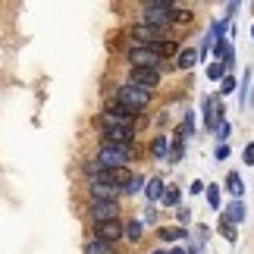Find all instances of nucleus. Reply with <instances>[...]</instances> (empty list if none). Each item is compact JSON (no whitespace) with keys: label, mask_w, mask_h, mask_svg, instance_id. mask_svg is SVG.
<instances>
[{"label":"nucleus","mask_w":254,"mask_h":254,"mask_svg":"<svg viewBox=\"0 0 254 254\" xmlns=\"http://www.w3.org/2000/svg\"><path fill=\"white\" fill-rule=\"evenodd\" d=\"M173 3L170 0H148L144 3V19H141V25H151V28H157V32H167V25L173 22Z\"/></svg>","instance_id":"f257e3e1"},{"label":"nucleus","mask_w":254,"mask_h":254,"mask_svg":"<svg viewBox=\"0 0 254 254\" xmlns=\"http://www.w3.org/2000/svg\"><path fill=\"white\" fill-rule=\"evenodd\" d=\"M135 123V113L129 110V107H123L120 101H110L104 107V113H101V126H104V132L107 129H123V126H132Z\"/></svg>","instance_id":"f03ea898"},{"label":"nucleus","mask_w":254,"mask_h":254,"mask_svg":"<svg viewBox=\"0 0 254 254\" xmlns=\"http://www.w3.org/2000/svg\"><path fill=\"white\" fill-rule=\"evenodd\" d=\"M116 101L123 107H129L132 113H141L144 107L151 104V91H144V88H135V85H123L120 91H116Z\"/></svg>","instance_id":"7ed1b4c3"},{"label":"nucleus","mask_w":254,"mask_h":254,"mask_svg":"<svg viewBox=\"0 0 254 254\" xmlns=\"http://www.w3.org/2000/svg\"><path fill=\"white\" fill-rule=\"evenodd\" d=\"M97 167L101 170H120L129 163V148H113V144H104L101 151H97Z\"/></svg>","instance_id":"20e7f679"},{"label":"nucleus","mask_w":254,"mask_h":254,"mask_svg":"<svg viewBox=\"0 0 254 254\" xmlns=\"http://www.w3.org/2000/svg\"><path fill=\"white\" fill-rule=\"evenodd\" d=\"M129 63H132V69H157L163 60L154 54V47H138L135 44L129 51Z\"/></svg>","instance_id":"39448f33"},{"label":"nucleus","mask_w":254,"mask_h":254,"mask_svg":"<svg viewBox=\"0 0 254 254\" xmlns=\"http://www.w3.org/2000/svg\"><path fill=\"white\" fill-rule=\"evenodd\" d=\"M129 35L135 38V41H138V47H154L157 41H163V38H167V32H157V28H151V25H132L129 28Z\"/></svg>","instance_id":"423d86ee"},{"label":"nucleus","mask_w":254,"mask_h":254,"mask_svg":"<svg viewBox=\"0 0 254 254\" xmlns=\"http://www.w3.org/2000/svg\"><path fill=\"white\" fill-rule=\"evenodd\" d=\"M129 85L144 88V91H151V94H154V88L160 85V69H132Z\"/></svg>","instance_id":"0eeeda50"},{"label":"nucleus","mask_w":254,"mask_h":254,"mask_svg":"<svg viewBox=\"0 0 254 254\" xmlns=\"http://www.w3.org/2000/svg\"><path fill=\"white\" fill-rule=\"evenodd\" d=\"M135 138V129L132 126H123V129H107L104 132V144H113V148H129Z\"/></svg>","instance_id":"6e6552de"},{"label":"nucleus","mask_w":254,"mask_h":254,"mask_svg":"<svg viewBox=\"0 0 254 254\" xmlns=\"http://www.w3.org/2000/svg\"><path fill=\"white\" fill-rule=\"evenodd\" d=\"M123 189L116 185H107V182H91V201H104V204H116Z\"/></svg>","instance_id":"1a4fd4ad"},{"label":"nucleus","mask_w":254,"mask_h":254,"mask_svg":"<svg viewBox=\"0 0 254 254\" xmlns=\"http://www.w3.org/2000/svg\"><path fill=\"white\" fill-rule=\"evenodd\" d=\"M116 213H120V204L91 201V217H94V226H97V223H110V220H116Z\"/></svg>","instance_id":"9d476101"},{"label":"nucleus","mask_w":254,"mask_h":254,"mask_svg":"<svg viewBox=\"0 0 254 254\" xmlns=\"http://www.w3.org/2000/svg\"><path fill=\"white\" fill-rule=\"evenodd\" d=\"M97 239L107 242V245H113V242L123 239V223L120 220H110V223H97Z\"/></svg>","instance_id":"9b49d317"},{"label":"nucleus","mask_w":254,"mask_h":254,"mask_svg":"<svg viewBox=\"0 0 254 254\" xmlns=\"http://www.w3.org/2000/svg\"><path fill=\"white\" fill-rule=\"evenodd\" d=\"M245 220V204L242 201H232L226 210H223V223H229V226H239V223Z\"/></svg>","instance_id":"f8f14e48"},{"label":"nucleus","mask_w":254,"mask_h":254,"mask_svg":"<svg viewBox=\"0 0 254 254\" xmlns=\"http://www.w3.org/2000/svg\"><path fill=\"white\" fill-rule=\"evenodd\" d=\"M154 54H157L160 60H167V57H176V54H179V41H176V38H163V41L154 44Z\"/></svg>","instance_id":"ddd939ff"},{"label":"nucleus","mask_w":254,"mask_h":254,"mask_svg":"<svg viewBox=\"0 0 254 254\" xmlns=\"http://www.w3.org/2000/svg\"><path fill=\"white\" fill-rule=\"evenodd\" d=\"M163 189H167V182H163L160 176H151V179H148V185H144V194H148V201H160Z\"/></svg>","instance_id":"4468645a"},{"label":"nucleus","mask_w":254,"mask_h":254,"mask_svg":"<svg viewBox=\"0 0 254 254\" xmlns=\"http://www.w3.org/2000/svg\"><path fill=\"white\" fill-rule=\"evenodd\" d=\"M194 63H201L194 47H185V51H179V57H176V66H179V69H191Z\"/></svg>","instance_id":"2eb2a0df"},{"label":"nucleus","mask_w":254,"mask_h":254,"mask_svg":"<svg viewBox=\"0 0 254 254\" xmlns=\"http://www.w3.org/2000/svg\"><path fill=\"white\" fill-rule=\"evenodd\" d=\"M189 232H185L182 226H160L157 229V239L160 242H179V239H185Z\"/></svg>","instance_id":"dca6fc26"},{"label":"nucleus","mask_w":254,"mask_h":254,"mask_svg":"<svg viewBox=\"0 0 254 254\" xmlns=\"http://www.w3.org/2000/svg\"><path fill=\"white\" fill-rule=\"evenodd\" d=\"M226 191L232 194V198H242V194H245V182H242L239 173H229L226 176Z\"/></svg>","instance_id":"f3484780"},{"label":"nucleus","mask_w":254,"mask_h":254,"mask_svg":"<svg viewBox=\"0 0 254 254\" xmlns=\"http://www.w3.org/2000/svg\"><path fill=\"white\" fill-rule=\"evenodd\" d=\"M160 201L167 204V207H179V201H182V191L176 189V185H167V189H163V194H160Z\"/></svg>","instance_id":"a211bd4d"},{"label":"nucleus","mask_w":254,"mask_h":254,"mask_svg":"<svg viewBox=\"0 0 254 254\" xmlns=\"http://www.w3.org/2000/svg\"><path fill=\"white\" fill-rule=\"evenodd\" d=\"M173 22H176V25H191V22H194V13H191L189 6H176V9H173Z\"/></svg>","instance_id":"6ab92c4d"},{"label":"nucleus","mask_w":254,"mask_h":254,"mask_svg":"<svg viewBox=\"0 0 254 254\" xmlns=\"http://www.w3.org/2000/svg\"><path fill=\"white\" fill-rule=\"evenodd\" d=\"M123 236H126V242H141V223L138 220L126 223V226H123Z\"/></svg>","instance_id":"aec40b11"},{"label":"nucleus","mask_w":254,"mask_h":254,"mask_svg":"<svg viewBox=\"0 0 254 254\" xmlns=\"http://www.w3.org/2000/svg\"><path fill=\"white\" fill-rule=\"evenodd\" d=\"M85 254H113V245H107V242H101V239H91L85 245Z\"/></svg>","instance_id":"412c9836"},{"label":"nucleus","mask_w":254,"mask_h":254,"mask_svg":"<svg viewBox=\"0 0 254 254\" xmlns=\"http://www.w3.org/2000/svg\"><path fill=\"white\" fill-rule=\"evenodd\" d=\"M213 97H204V129H217V123H213Z\"/></svg>","instance_id":"4be33fe9"},{"label":"nucleus","mask_w":254,"mask_h":254,"mask_svg":"<svg viewBox=\"0 0 254 254\" xmlns=\"http://www.w3.org/2000/svg\"><path fill=\"white\" fill-rule=\"evenodd\" d=\"M167 151H170V141H167V135H157L151 144V154L154 157H167Z\"/></svg>","instance_id":"5701e85b"},{"label":"nucleus","mask_w":254,"mask_h":254,"mask_svg":"<svg viewBox=\"0 0 254 254\" xmlns=\"http://www.w3.org/2000/svg\"><path fill=\"white\" fill-rule=\"evenodd\" d=\"M223 75H229L226 69H223V63H210L207 66V79L210 82H223Z\"/></svg>","instance_id":"b1692460"},{"label":"nucleus","mask_w":254,"mask_h":254,"mask_svg":"<svg viewBox=\"0 0 254 254\" xmlns=\"http://www.w3.org/2000/svg\"><path fill=\"white\" fill-rule=\"evenodd\" d=\"M204 191H207V204L217 210L220 207V185H204Z\"/></svg>","instance_id":"393cba45"},{"label":"nucleus","mask_w":254,"mask_h":254,"mask_svg":"<svg viewBox=\"0 0 254 254\" xmlns=\"http://www.w3.org/2000/svg\"><path fill=\"white\" fill-rule=\"evenodd\" d=\"M182 154H185V144H182V141H173V148L167 151V157H170V163H179Z\"/></svg>","instance_id":"a878e982"},{"label":"nucleus","mask_w":254,"mask_h":254,"mask_svg":"<svg viewBox=\"0 0 254 254\" xmlns=\"http://www.w3.org/2000/svg\"><path fill=\"white\" fill-rule=\"evenodd\" d=\"M141 185H144V179H141V176H135V173H132V179L126 182V189H123V191H126V194H135V191H141Z\"/></svg>","instance_id":"bb28decb"},{"label":"nucleus","mask_w":254,"mask_h":254,"mask_svg":"<svg viewBox=\"0 0 254 254\" xmlns=\"http://www.w3.org/2000/svg\"><path fill=\"white\" fill-rule=\"evenodd\" d=\"M248 88H251V69L245 72V79H242V88H239V91H242L239 104H242V107H248Z\"/></svg>","instance_id":"cd10ccee"},{"label":"nucleus","mask_w":254,"mask_h":254,"mask_svg":"<svg viewBox=\"0 0 254 254\" xmlns=\"http://www.w3.org/2000/svg\"><path fill=\"white\" fill-rule=\"evenodd\" d=\"M220 232L226 236L229 245H236V226H229V223H223V220H220Z\"/></svg>","instance_id":"c85d7f7f"},{"label":"nucleus","mask_w":254,"mask_h":254,"mask_svg":"<svg viewBox=\"0 0 254 254\" xmlns=\"http://www.w3.org/2000/svg\"><path fill=\"white\" fill-rule=\"evenodd\" d=\"M213 157H217L220 163H223V160H229V144H223V141H220V144H217V151H213Z\"/></svg>","instance_id":"c756f323"},{"label":"nucleus","mask_w":254,"mask_h":254,"mask_svg":"<svg viewBox=\"0 0 254 254\" xmlns=\"http://www.w3.org/2000/svg\"><path fill=\"white\" fill-rule=\"evenodd\" d=\"M223 94H232L236 91V79H232V75H223V88H220Z\"/></svg>","instance_id":"7c9ffc66"},{"label":"nucleus","mask_w":254,"mask_h":254,"mask_svg":"<svg viewBox=\"0 0 254 254\" xmlns=\"http://www.w3.org/2000/svg\"><path fill=\"white\" fill-rule=\"evenodd\" d=\"M242 160H245L248 167H251V163H254V144H251V141L245 144V151H242Z\"/></svg>","instance_id":"2f4dec72"},{"label":"nucleus","mask_w":254,"mask_h":254,"mask_svg":"<svg viewBox=\"0 0 254 254\" xmlns=\"http://www.w3.org/2000/svg\"><path fill=\"white\" fill-rule=\"evenodd\" d=\"M176 217H179V226L185 229V226H189V220H191V210H185V207H179V213H176Z\"/></svg>","instance_id":"473e14b6"},{"label":"nucleus","mask_w":254,"mask_h":254,"mask_svg":"<svg viewBox=\"0 0 254 254\" xmlns=\"http://www.w3.org/2000/svg\"><path fill=\"white\" fill-rule=\"evenodd\" d=\"M141 223H148V226H151V223H157V210L148 207V210H144V217H141Z\"/></svg>","instance_id":"72a5a7b5"},{"label":"nucleus","mask_w":254,"mask_h":254,"mask_svg":"<svg viewBox=\"0 0 254 254\" xmlns=\"http://www.w3.org/2000/svg\"><path fill=\"white\" fill-rule=\"evenodd\" d=\"M229 132H232V129H229V123H220V126H217V135H220V138H226Z\"/></svg>","instance_id":"f704fd0d"},{"label":"nucleus","mask_w":254,"mask_h":254,"mask_svg":"<svg viewBox=\"0 0 254 254\" xmlns=\"http://www.w3.org/2000/svg\"><path fill=\"white\" fill-rule=\"evenodd\" d=\"M189 191H191V194H201V191H204V182H201V179H194Z\"/></svg>","instance_id":"c9c22d12"},{"label":"nucleus","mask_w":254,"mask_h":254,"mask_svg":"<svg viewBox=\"0 0 254 254\" xmlns=\"http://www.w3.org/2000/svg\"><path fill=\"white\" fill-rule=\"evenodd\" d=\"M236 13H239V3H226V19H232Z\"/></svg>","instance_id":"e433bc0d"},{"label":"nucleus","mask_w":254,"mask_h":254,"mask_svg":"<svg viewBox=\"0 0 254 254\" xmlns=\"http://www.w3.org/2000/svg\"><path fill=\"white\" fill-rule=\"evenodd\" d=\"M167 254H185V251H182V248H173V251H167Z\"/></svg>","instance_id":"4c0bfd02"},{"label":"nucleus","mask_w":254,"mask_h":254,"mask_svg":"<svg viewBox=\"0 0 254 254\" xmlns=\"http://www.w3.org/2000/svg\"><path fill=\"white\" fill-rule=\"evenodd\" d=\"M154 254H167V251H154Z\"/></svg>","instance_id":"58836bf2"},{"label":"nucleus","mask_w":254,"mask_h":254,"mask_svg":"<svg viewBox=\"0 0 254 254\" xmlns=\"http://www.w3.org/2000/svg\"><path fill=\"white\" fill-rule=\"evenodd\" d=\"M251 38H254V25H251Z\"/></svg>","instance_id":"ea45409f"}]
</instances>
